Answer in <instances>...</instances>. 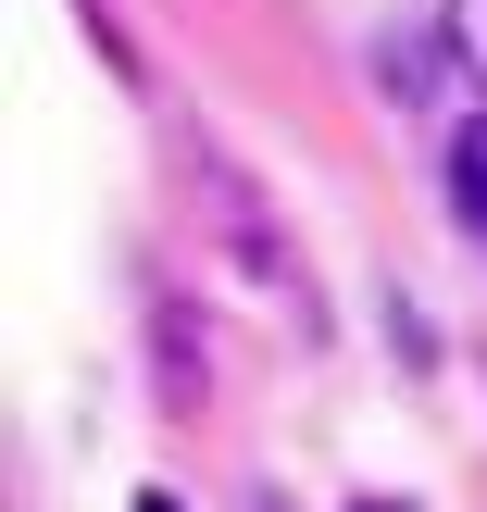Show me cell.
<instances>
[{"label": "cell", "instance_id": "6da1fadb", "mask_svg": "<svg viewBox=\"0 0 487 512\" xmlns=\"http://www.w3.org/2000/svg\"><path fill=\"white\" fill-rule=\"evenodd\" d=\"M450 200H463V225L487 238V113L463 125V138H450Z\"/></svg>", "mask_w": 487, "mask_h": 512}, {"label": "cell", "instance_id": "3957f363", "mask_svg": "<svg viewBox=\"0 0 487 512\" xmlns=\"http://www.w3.org/2000/svg\"><path fill=\"white\" fill-rule=\"evenodd\" d=\"M388 88H400V100H425V88H438V50L400 38V50H388Z\"/></svg>", "mask_w": 487, "mask_h": 512}, {"label": "cell", "instance_id": "7a4b0ae2", "mask_svg": "<svg viewBox=\"0 0 487 512\" xmlns=\"http://www.w3.org/2000/svg\"><path fill=\"white\" fill-rule=\"evenodd\" d=\"M438 38H450V63L487 88V0H450V25H438Z\"/></svg>", "mask_w": 487, "mask_h": 512}, {"label": "cell", "instance_id": "5b68a950", "mask_svg": "<svg viewBox=\"0 0 487 512\" xmlns=\"http://www.w3.org/2000/svg\"><path fill=\"white\" fill-rule=\"evenodd\" d=\"M363 512H413V500H363Z\"/></svg>", "mask_w": 487, "mask_h": 512}, {"label": "cell", "instance_id": "277c9868", "mask_svg": "<svg viewBox=\"0 0 487 512\" xmlns=\"http://www.w3.org/2000/svg\"><path fill=\"white\" fill-rule=\"evenodd\" d=\"M138 512H175V500H163V488H138Z\"/></svg>", "mask_w": 487, "mask_h": 512}]
</instances>
